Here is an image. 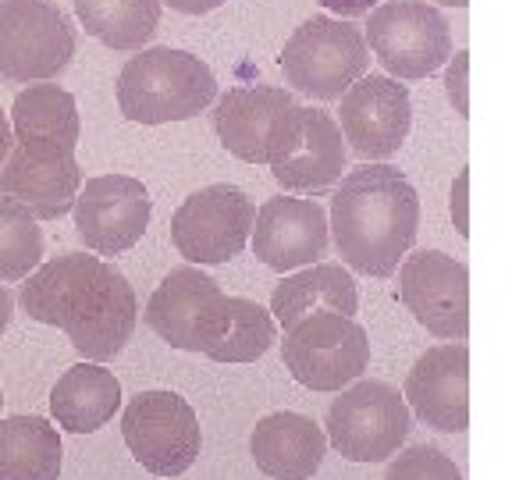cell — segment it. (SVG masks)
Returning a JSON list of instances; mask_svg holds the SVG:
<instances>
[{
	"label": "cell",
	"mask_w": 512,
	"mask_h": 480,
	"mask_svg": "<svg viewBox=\"0 0 512 480\" xmlns=\"http://www.w3.org/2000/svg\"><path fill=\"white\" fill-rule=\"evenodd\" d=\"M22 281V310L40 324L61 328L89 363L114 360L136 331V292L100 256H54Z\"/></svg>",
	"instance_id": "6da1fadb"
},
{
	"label": "cell",
	"mask_w": 512,
	"mask_h": 480,
	"mask_svg": "<svg viewBox=\"0 0 512 480\" xmlns=\"http://www.w3.org/2000/svg\"><path fill=\"white\" fill-rule=\"evenodd\" d=\"M420 228V196L392 164H360L331 196L328 232L352 271L388 278L413 249Z\"/></svg>",
	"instance_id": "7a4b0ae2"
},
{
	"label": "cell",
	"mask_w": 512,
	"mask_h": 480,
	"mask_svg": "<svg viewBox=\"0 0 512 480\" xmlns=\"http://www.w3.org/2000/svg\"><path fill=\"white\" fill-rule=\"evenodd\" d=\"M217 96L210 64L189 50L150 47L128 57L118 75V107L139 125H168L203 114Z\"/></svg>",
	"instance_id": "3957f363"
},
{
	"label": "cell",
	"mask_w": 512,
	"mask_h": 480,
	"mask_svg": "<svg viewBox=\"0 0 512 480\" xmlns=\"http://www.w3.org/2000/svg\"><path fill=\"white\" fill-rule=\"evenodd\" d=\"M278 64L288 86L303 96L338 100L360 75H367L370 50L360 25L317 15L288 36Z\"/></svg>",
	"instance_id": "277c9868"
},
{
	"label": "cell",
	"mask_w": 512,
	"mask_h": 480,
	"mask_svg": "<svg viewBox=\"0 0 512 480\" xmlns=\"http://www.w3.org/2000/svg\"><path fill=\"white\" fill-rule=\"evenodd\" d=\"M345 150L342 128L328 111L292 104L271 128L267 139V164L281 189L320 196L342 178Z\"/></svg>",
	"instance_id": "5b68a950"
},
{
	"label": "cell",
	"mask_w": 512,
	"mask_h": 480,
	"mask_svg": "<svg viewBox=\"0 0 512 480\" xmlns=\"http://www.w3.org/2000/svg\"><path fill=\"white\" fill-rule=\"evenodd\" d=\"M413 413L388 381L345 384L328 406V445L349 463H384L406 445Z\"/></svg>",
	"instance_id": "8992f818"
},
{
	"label": "cell",
	"mask_w": 512,
	"mask_h": 480,
	"mask_svg": "<svg viewBox=\"0 0 512 480\" xmlns=\"http://www.w3.org/2000/svg\"><path fill=\"white\" fill-rule=\"evenodd\" d=\"M281 360L310 392H342L370 367V342L352 317L313 313L285 331Z\"/></svg>",
	"instance_id": "52a82bcc"
},
{
	"label": "cell",
	"mask_w": 512,
	"mask_h": 480,
	"mask_svg": "<svg viewBox=\"0 0 512 480\" xmlns=\"http://www.w3.org/2000/svg\"><path fill=\"white\" fill-rule=\"evenodd\" d=\"M75 29L50 0H0V75L50 82L72 64Z\"/></svg>",
	"instance_id": "ba28073f"
},
{
	"label": "cell",
	"mask_w": 512,
	"mask_h": 480,
	"mask_svg": "<svg viewBox=\"0 0 512 480\" xmlns=\"http://www.w3.org/2000/svg\"><path fill=\"white\" fill-rule=\"evenodd\" d=\"M121 434L132 459L153 477H182L200 459L196 409L175 392H139L125 406Z\"/></svg>",
	"instance_id": "9c48e42d"
},
{
	"label": "cell",
	"mask_w": 512,
	"mask_h": 480,
	"mask_svg": "<svg viewBox=\"0 0 512 480\" xmlns=\"http://www.w3.org/2000/svg\"><path fill=\"white\" fill-rule=\"evenodd\" d=\"M367 50L392 79H427L452 57V32L438 8L424 0H388L370 15Z\"/></svg>",
	"instance_id": "30bf717a"
},
{
	"label": "cell",
	"mask_w": 512,
	"mask_h": 480,
	"mask_svg": "<svg viewBox=\"0 0 512 480\" xmlns=\"http://www.w3.org/2000/svg\"><path fill=\"white\" fill-rule=\"evenodd\" d=\"M256 207L232 182L203 185L175 210L171 239L189 264H228L246 249Z\"/></svg>",
	"instance_id": "8fae6325"
},
{
	"label": "cell",
	"mask_w": 512,
	"mask_h": 480,
	"mask_svg": "<svg viewBox=\"0 0 512 480\" xmlns=\"http://www.w3.org/2000/svg\"><path fill=\"white\" fill-rule=\"evenodd\" d=\"M399 296L416 324L434 338L463 342L470 331V271L456 256L438 249L406 256L399 271Z\"/></svg>",
	"instance_id": "7c38bea8"
},
{
	"label": "cell",
	"mask_w": 512,
	"mask_h": 480,
	"mask_svg": "<svg viewBox=\"0 0 512 480\" xmlns=\"http://www.w3.org/2000/svg\"><path fill=\"white\" fill-rule=\"evenodd\" d=\"M338 128L349 150L363 160H384L399 153L413 125L409 89L392 75H360L342 96Z\"/></svg>",
	"instance_id": "4fadbf2b"
},
{
	"label": "cell",
	"mask_w": 512,
	"mask_h": 480,
	"mask_svg": "<svg viewBox=\"0 0 512 480\" xmlns=\"http://www.w3.org/2000/svg\"><path fill=\"white\" fill-rule=\"evenodd\" d=\"M75 232L96 256H118L143 239L150 224V192L132 175L89 178L72 203Z\"/></svg>",
	"instance_id": "5bb4252c"
},
{
	"label": "cell",
	"mask_w": 512,
	"mask_h": 480,
	"mask_svg": "<svg viewBox=\"0 0 512 480\" xmlns=\"http://www.w3.org/2000/svg\"><path fill=\"white\" fill-rule=\"evenodd\" d=\"M82 189L75 150L61 143H11L0 168V192L18 200L36 221H57Z\"/></svg>",
	"instance_id": "9a60e30c"
},
{
	"label": "cell",
	"mask_w": 512,
	"mask_h": 480,
	"mask_svg": "<svg viewBox=\"0 0 512 480\" xmlns=\"http://www.w3.org/2000/svg\"><path fill=\"white\" fill-rule=\"evenodd\" d=\"M253 253L264 267L292 274L299 267L320 264L328 253V210L317 200L274 196L253 217Z\"/></svg>",
	"instance_id": "2e32d148"
},
{
	"label": "cell",
	"mask_w": 512,
	"mask_h": 480,
	"mask_svg": "<svg viewBox=\"0 0 512 480\" xmlns=\"http://www.w3.org/2000/svg\"><path fill=\"white\" fill-rule=\"evenodd\" d=\"M413 413L441 434H463L470 427V349L459 342L427 349L406 377Z\"/></svg>",
	"instance_id": "e0dca14e"
},
{
	"label": "cell",
	"mask_w": 512,
	"mask_h": 480,
	"mask_svg": "<svg viewBox=\"0 0 512 480\" xmlns=\"http://www.w3.org/2000/svg\"><path fill=\"white\" fill-rule=\"evenodd\" d=\"M221 303H224L221 285L210 274H203L200 267L185 264L175 267L168 278L160 281L157 292L146 303L143 320L171 349L200 352Z\"/></svg>",
	"instance_id": "ac0fdd59"
},
{
	"label": "cell",
	"mask_w": 512,
	"mask_h": 480,
	"mask_svg": "<svg viewBox=\"0 0 512 480\" xmlns=\"http://www.w3.org/2000/svg\"><path fill=\"white\" fill-rule=\"evenodd\" d=\"M249 456L271 480H310L328 456V438L303 413H271L249 434Z\"/></svg>",
	"instance_id": "d6986e66"
},
{
	"label": "cell",
	"mask_w": 512,
	"mask_h": 480,
	"mask_svg": "<svg viewBox=\"0 0 512 480\" xmlns=\"http://www.w3.org/2000/svg\"><path fill=\"white\" fill-rule=\"evenodd\" d=\"M292 104H296V96L278 86L228 89L214 107V132L232 157L246 160V164H267L271 128Z\"/></svg>",
	"instance_id": "ffe728a7"
},
{
	"label": "cell",
	"mask_w": 512,
	"mask_h": 480,
	"mask_svg": "<svg viewBox=\"0 0 512 480\" xmlns=\"http://www.w3.org/2000/svg\"><path fill=\"white\" fill-rule=\"evenodd\" d=\"M360 306L356 296V281L342 264H310L299 271L285 274L274 285L271 313L278 328H292L299 320L313 317V313H342L352 317Z\"/></svg>",
	"instance_id": "44dd1931"
},
{
	"label": "cell",
	"mask_w": 512,
	"mask_h": 480,
	"mask_svg": "<svg viewBox=\"0 0 512 480\" xmlns=\"http://www.w3.org/2000/svg\"><path fill=\"white\" fill-rule=\"evenodd\" d=\"M121 406V381L114 370L100 363H75L57 377L50 392V413L57 427L72 434H93L118 413Z\"/></svg>",
	"instance_id": "7402d4cb"
},
{
	"label": "cell",
	"mask_w": 512,
	"mask_h": 480,
	"mask_svg": "<svg viewBox=\"0 0 512 480\" xmlns=\"http://www.w3.org/2000/svg\"><path fill=\"white\" fill-rule=\"evenodd\" d=\"M274 342H278V324L264 306L253 299L224 296L200 352L214 363H253Z\"/></svg>",
	"instance_id": "603a6c76"
},
{
	"label": "cell",
	"mask_w": 512,
	"mask_h": 480,
	"mask_svg": "<svg viewBox=\"0 0 512 480\" xmlns=\"http://www.w3.org/2000/svg\"><path fill=\"white\" fill-rule=\"evenodd\" d=\"M61 477V434L43 416L0 420V480Z\"/></svg>",
	"instance_id": "cb8c5ba5"
},
{
	"label": "cell",
	"mask_w": 512,
	"mask_h": 480,
	"mask_svg": "<svg viewBox=\"0 0 512 480\" xmlns=\"http://www.w3.org/2000/svg\"><path fill=\"white\" fill-rule=\"evenodd\" d=\"M79 104L61 86H29L11 104V136L15 143H61L68 150L79 146Z\"/></svg>",
	"instance_id": "d4e9b609"
},
{
	"label": "cell",
	"mask_w": 512,
	"mask_h": 480,
	"mask_svg": "<svg viewBox=\"0 0 512 480\" xmlns=\"http://www.w3.org/2000/svg\"><path fill=\"white\" fill-rule=\"evenodd\" d=\"M75 15L104 47L139 50L160 25V0H75Z\"/></svg>",
	"instance_id": "484cf974"
},
{
	"label": "cell",
	"mask_w": 512,
	"mask_h": 480,
	"mask_svg": "<svg viewBox=\"0 0 512 480\" xmlns=\"http://www.w3.org/2000/svg\"><path fill=\"white\" fill-rule=\"evenodd\" d=\"M43 232L18 200L0 192V281H22L40 267Z\"/></svg>",
	"instance_id": "4316f807"
},
{
	"label": "cell",
	"mask_w": 512,
	"mask_h": 480,
	"mask_svg": "<svg viewBox=\"0 0 512 480\" xmlns=\"http://www.w3.org/2000/svg\"><path fill=\"white\" fill-rule=\"evenodd\" d=\"M384 480H463V473L441 448L413 445L406 452H395Z\"/></svg>",
	"instance_id": "83f0119b"
},
{
	"label": "cell",
	"mask_w": 512,
	"mask_h": 480,
	"mask_svg": "<svg viewBox=\"0 0 512 480\" xmlns=\"http://www.w3.org/2000/svg\"><path fill=\"white\" fill-rule=\"evenodd\" d=\"M466 75H470V50H459L456 57H448V72H445V89L448 100L463 118H470V96H466Z\"/></svg>",
	"instance_id": "f1b7e54d"
},
{
	"label": "cell",
	"mask_w": 512,
	"mask_h": 480,
	"mask_svg": "<svg viewBox=\"0 0 512 480\" xmlns=\"http://www.w3.org/2000/svg\"><path fill=\"white\" fill-rule=\"evenodd\" d=\"M466 189H470V175L463 171V175L456 178V189H452V221H456V232L463 235V239L470 235V228H466V224H470L466 221Z\"/></svg>",
	"instance_id": "f546056e"
},
{
	"label": "cell",
	"mask_w": 512,
	"mask_h": 480,
	"mask_svg": "<svg viewBox=\"0 0 512 480\" xmlns=\"http://www.w3.org/2000/svg\"><path fill=\"white\" fill-rule=\"evenodd\" d=\"M320 4H324L328 11H335V15H342V18H356V15H367L377 0H320Z\"/></svg>",
	"instance_id": "4dcf8cb0"
},
{
	"label": "cell",
	"mask_w": 512,
	"mask_h": 480,
	"mask_svg": "<svg viewBox=\"0 0 512 480\" xmlns=\"http://www.w3.org/2000/svg\"><path fill=\"white\" fill-rule=\"evenodd\" d=\"M160 4H168V8L182 11V15H210L224 4V0H160Z\"/></svg>",
	"instance_id": "1f68e13d"
},
{
	"label": "cell",
	"mask_w": 512,
	"mask_h": 480,
	"mask_svg": "<svg viewBox=\"0 0 512 480\" xmlns=\"http://www.w3.org/2000/svg\"><path fill=\"white\" fill-rule=\"evenodd\" d=\"M11 313H15V299H11L8 285H0V338H4V331H8Z\"/></svg>",
	"instance_id": "d6a6232c"
},
{
	"label": "cell",
	"mask_w": 512,
	"mask_h": 480,
	"mask_svg": "<svg viewBox=\"0 0 512 480\" xmlns=\"http://www.w3.org/2000/svg\"><path fill=\"white\" fill-rule=\"evenodd\" d=\"M11 143H15V136H11V121H8V114L0 111V168H4V160H8Z\"/></svg>",
	"instance_id": "836d02e7"
},
{
	"label": "cell",
	"mask_w": 512,
	"mask_h": 480,
	"mask_svg": "<svg viewBox=\"0 0 512 480\" xmlns=\"http://www.w3.org/2000/svg\"><path fill=\"white\" fill-rule=\"evenodd\" d=\"M438 4H445V8H466L470 0H438Z\"/></svg>",
	"instance_id": "e575fe53"
},
{
	"label": "cell",
	"mask_w": 512,
	"mask_h": 480,
	"mask_svg": "<svg viewBox=\"0 0 512 480\" xmlns=\"http://www.w3.org/2000/svg\"><path fill=\"white\" fill-rule=\"evenodd\" d=\"M0 406H4V392H0Z\"/></svg>",
	"instance_id": "d590c367"
}]
</instances>
